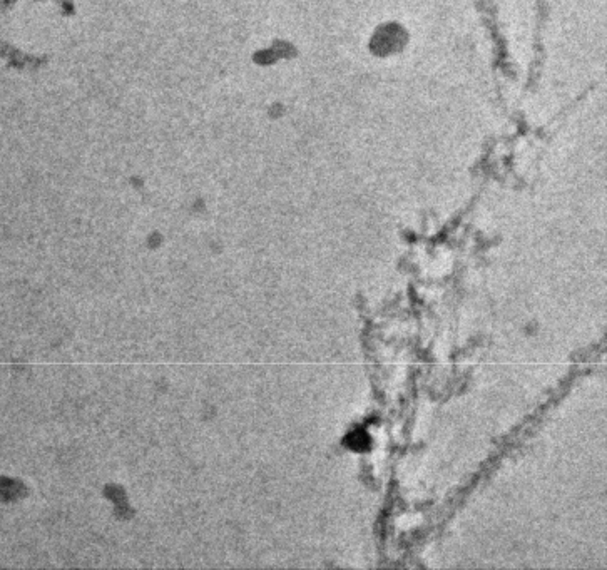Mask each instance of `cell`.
I'll return each instance as SVG.
<instances>
[{"mask_svg": "<svg viewBox=\"0 0 607 570\" xmlns=\"http://www.w3.org/2000/svg\"><path fill=\"white\" fill-rule=\"evenodd\" d=\"M348 443H350V446L353 450H365V448H368V445H370V440H368L367 433L362 432V430H356V432H353L350 435Z\"/></svg>", "mask_w": 607, "mask_h": 570, "instance_id": "obj_1", "label": "cell"}]
</instances>
